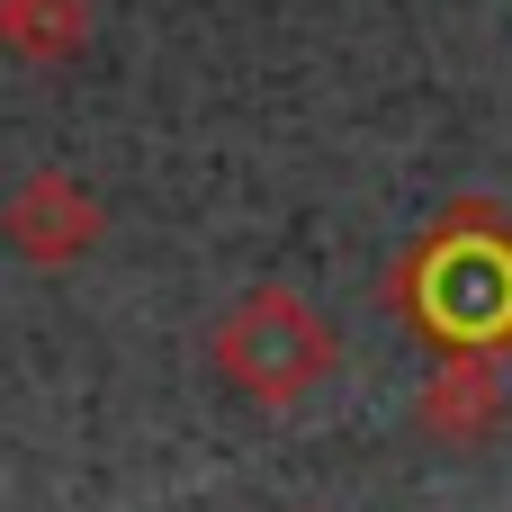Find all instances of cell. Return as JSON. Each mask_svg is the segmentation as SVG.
Masks as SVG:
<instances>
[{"label": "cell", "mask_w": 512, "mask_h": 512, "mask_svg": "<svg viewBox=\"0 0 512 512\" xmlns=\"http://www.w3.org/2000/svg\"><path fill=\"white\" fill-rule=\"evenodd\" d=\"M207 360H216V378H225L243 405L288 414V405H306V396L342 369V333H333V315H324L315 297L261 279V288H243V297L216 315Z\"/></svg>", "instance_id": "cell-2"}, {"label": "cell", "mask_w": 512, "mask_h": 512, "mask_svg": "<svg viewBox=\"0 0 512 512\" xmlns=\"http://www.w3.org/2000/svg\"><path fill=\"white\" fill-rule=\"evenodd\" d=\"M81 45H90V0H0V54L72 63Z\"/></svg>", "instance_id": "cell-5"}, {"label": "cell", "mask_w": 512, "mask_h": 512, "mask_svg": "<svg viewBox=\"0 0 512 512\" xmlns=\"http://www.w3.org/2000/svg\"><path fill=\"white\" fill-rule=\"evenodd\" d=\"M504 405H512L504 351H441L414 387V432L441 450H477L504 432Z\"/></svg>", "instance_id": "cell-4"}, {"label": "cell", "mask_w": 512, "mask_h": 512, "mask_svg": "<svg viewBox=\"0 0 512 512\" xmlns=\"http://www.w3.org/2000/svg\"><path fill=\"white\" fill-rule=\"evenodd\" d=\"M0 234H9L18 261H36V270H72L81 252H99L108 207H99V189L72 180V171H27V180L0 198Z\"/></svg>", "instance_id": "cell-3"}, {"label": "cell", "mask_w": 512, "mask_h": 512, "mask_svg": "<svg viewBox=\"0 0 512 512\" xmlns=\"http://www.w3.org/2000/svg\"><path fill=\"white\" fill-rule=\"evenodd\" d=\"M297 512H315V504H297Z\"/></svg>", "instance_id": "cell-6"}, {"label": "cell", "mask_w": 512, "mask_h": 512, "mask_svg": "<svg viewBox=\"0 0 512 512\" xmlns=\"http://www.w3.org/2000/svg\"><path fill=\"white\" fill-rule=\"evenodd\" d=\"M387 306L432 351H512V216L495 198H450L405 243Z\"/></svg>", "instance_id": "cell-1"}]
</instances>
